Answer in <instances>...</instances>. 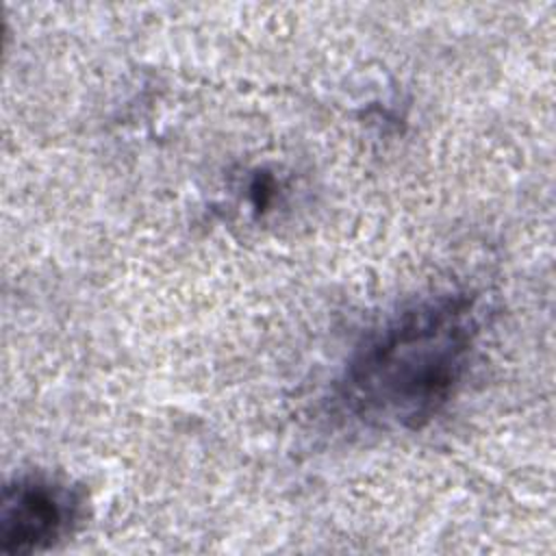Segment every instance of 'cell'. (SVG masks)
Here are the masks:
<instances>
[{
	"label": "cell",
	"instance_id": "obj_1",
	"mask_svg": "<svg viewBox=\"0 0 556 556\" xmlns=\"http://www.w3.org/2000/svg\"><path fill=\"white\" fill-rule=\"evenodd\" d=\"M480 334L471 293L443 291L387 315L354 348L337 400L361 426L417 430L460 389Z\"/></svg>",
	"mask_w": 556,
	"mask_h": 556
},
{
	"label": "cell",
	"instance_id": "obj_2",
	"mask_svg": "<svg viewBox=\"0 0 556 556\" xmlns=\"http://www.w3.org/2000/svg\"><path fill=\"white\" fill-rule=\"evenodd\" d=\"M85 497L65 480L46 473H22L4 484L0 547L7 554H30L70 536L83 521Z\"/></svg>",
	"mask_w": 556,
	"mask_h": 556
}]
</instances>
